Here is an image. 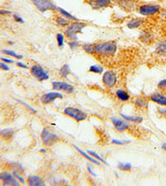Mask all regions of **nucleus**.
<instances>
[{
    "label": "nucleus",
    "mask_w": 166,
    "mask_h": 186,
    "mask_svg": "<svg viewBox=\"0 0 166 186\" xmlns=\"http://www.w3.org/2000/svg\"><path fill=\"white\" fill-rule=\"evenodd\" d=\"M160 6L157 4H144L139 8V12L143 16L154 15L159 11Z\"/></svg>",
    "instance_id": "nucleus-8"
},
{
    "label": "nucleus",
    "mask_w": 166,
    "mask_h": 186,
    "mask_svg": "<svg viewBox=\"0 0 166 186\" xmlns=\"http://www.w3.org/2000/svg\"><path fill=\"white\" fill-rule=\"evenodd\" d=\"M13 18H14V20L18 22H20V23H24V20L19 15H18V14H13Z\"/></svg>",
    "instance_id": "nucleus-39"
},
{
    "label": "nucleus",
    "mask_w": 166,
    "mask_h": 186,
    "mask_svg": "<svg viewBox=\"0 0 166 186\" xmlns=\"http://www.w3.org/2000/svg\"><path fill=\"white\" fill-rule=\"evenodd\" d=\"M82 49L85 52L88 54H94L95 53V46L93 44H86L82 45Z\"/></svg>",
    "instance_id": "nucleus-28"
},
{
    "label": "nucleus",
    "mask_w": 166,
    "mask_h": 186,
    "mask_svg": "<svg viewBox=\"0 0 166 186\" xmlns=\"http://www.w3.org/2000/svg\"><path fill=\"white\" fill-rule=\"evenodd\" d=\"M128 142H130L129 141H119V140H116V139H114L111 141V143L112 144H116V145H125V144H127Z\"/></svg>",
    "instance_id": "nucleus-36"
},
{
    "label": "nucleus",
    "mask_w": 166,
    "mask_h": 186,
    "mask_svg": "<svg viewBox=\"0 0 166 186\" xmlns=\"http://www.w3.org/2000/svg\"><path fill=\"white\" fill-rule=\"evenodd\" d=\"M143 22H144V19H142V18H133L130 22H128L127 27L130 29L138 28L141 26Z\"/></svg>",
    "instance_id": "nucleus-19"
},
{
    "label": "nucleus",
    "mask_w": 166,
    "mask_h": 186,
    "mask_svg": "<svg viewBox=\"0 0 166 186\" xmlns=\"http://www.w3.org/2000/svg\"><path fill=\"white\" fill-rule=\"evenodd\" d=\"M31 74L39 81H44L49 79V75L40 65H33L31 68Z\"/></svg>",
    "instance_id": "nucleus-7"
},
{
    "label": "nucleus",
    "mask_w": 166,
    "mask_h": 186,
    "mask_svg": "<svg viewBox=\"0 0 166 186\" xmlns=\"http://www.w3.org/2000/svg\"><path fill=\"white\" fill-rule=\"evenodd\" d=\"M162 149H164L165 151H166V142L165 143H164L162 145Z\"/></svg>",
    "instance_id": "nucleus-46"
},
{
    "label": "nucleus",
    "mask_w": 166,
    "mask_h": 186,
    "mask_svg": "<svg viewBox=\"0 0 166 186\" xmlns=\"http://www.w3.org/2000/svg\"><path fill=\"white\" fill-rule=\"evenodd\" d=\"M41 138L42 143L44 144L45 146H53L55 143L59 141V137L56 135L55 133L51 132L47 128H43L42 133H41Z\"/></svg>",
    "instance_id": "nucleus-3"
},
{
    "label": "nucleus",
    "mask_w": 166,
    "mask_h": 186,
    "mask_svg": "<svg viewBox=\"0 0 166 186\" xmlns=\"http://www.w3.org/2000/svg\"><path fill=\"white\" fill-rule=\"evenodd\" d=\"M17 65H18V67H21V68H23V69H29V66H28V65H24L23 63H22V62H20V61L17 62Z\"/></svg>",
    "instance_id": "nucleus-41"
},
{
    "label": "nucleus",
    "mask_w": 166,
    "mask_h": 186,
    "mask_svg": "<svg viewBox=\"0 0 166 186\" xmlns=\"http://www.w3.org/2000/svg\"><path fill=\"white\" fill-rule=\"evenodd\" d=\"M117 167L121 170H123V171H130L131 170V164L130 163H125V162H120L118 164Z\"/></svg>",
    "instance_id": "nucleus-29"
},
{
    "label": "nucleus",
    "mask_w": 166,
    "mask_h": 186,
    "mask_svg": "<svg viewBox=\"0 0 166 186\" xmlns=\"http://www.w3.org/2000/svg\"><path fill=\"white\" fill-rule=\"evenodd\" d=\"M2 52L4 53V54L8 55V56L14 57V58H16V59H19V60L23 58V56H22V55H18V54H17L15 51H10V50H3V51H2Z\"/></svg>",
    "instance_id": "nucleus-30"
},
{
    "label": "nucleus",
    "mask_w": 166,
    "mask_h": 186,
    "mask_svg": "<svg viewBox=\"0 0 166 186\" xmlns=\"http://www.w3.org/2000/svg\"><path fill=\"white\" fill-rule=\"evenodd\" d=\"M69 20H67L64 17H57L56 18V22L60 27H68Z\"/></svg>",
    "instance_id": "nucleus-27"
},
{
    "label": "nucleus",
    "mask_w": 166,
    "mask_h": 186,
    "mask_svg": "<svg viewBox=\"0 0 166 186\" xmlns=\"http://www.w3.org/2000/svg\"><path fill=\"white\" fill-rule=\"evenodd\" d=\"M57 45L60 48H62L64 46V35L62 33H57Z\"/></svg>",
    "instance_id": "nucleus-33"
},
{
    "label": "nucleus",
    "mask_w": 166,
    "mask_h": 186,
    "mask_svg": "<svg viewBox=\"0 0 166 186\" xmlns=\"http://www.w3.org/2000/svg\"><path fill=\"white\" fill-rule=\"evenodd\" d=\"M140 40L145 42V43H150L152 40H153V36L150 33L148 32H144L141 33L140 35Z\"/></svg>",
    "instance_id": "nucleus-23"
},
{
    "label": "nucleus",
    "mask_w": 166,
    "mask_h": 186,
    "mask_svg": "<svg viewBox=\"0 0 166 186\" xmlns=\"http://www.w3.org/2000/svg\"><path fill=\"white\" fill-rule=\"evenodd\" d=\"M13 175H14V176H15V178L18 179V180H19L22 184H25V180H24V179H23V176H21L20 174H18L16 171H13Z\"/></svg>",
    "instance_id": "nucleus-37"
},
{
    "label": "nucleus",
    "mask_w": 166,
    "mask_h": 186,
    "mask_svg": "<svg viewBox=\"0 0 166 186\" xmlns=\"http://www.w3.org/2000/svg\"><path fill=\"white\" fill-rule=\"evenodd\" d=\"M0 60H2L4 62H5V63H8V64H12V63H14V61H12V60L7 59V58H1Z\"/></svg>",
    "instance_id": "nucleus-44"
},
{
    "label": "nucleus",
    "mask_w": 166,
    "mask_h": 186,
    "mask_svg": "<svg viewBox=\"0 0 166 186\" xmlns=\"http://www.w3.org/2000/svg\"><path fill=\"white\" fill-rule=\"evenodd\" d=\"M8 44L12 45V44H13V42H12V41H8Z\"/></svg>",
    "instance_id": "nucleus-48"
},
{
    "label": "nucleus",
    "mask_w": 166,
    "mask_h": 186,
    "mask_svg": "<svg viewBox=\"0 0 166 186\" xmlns=\"http://www.w3.org/2000/svg\"><path fill=\"white\" fill-rule=\"evenodd\" d=\"M150 100L161 106H166V96L160 93H154L150 96Z\"/></svg>",
    "instance_id": "nucleus-14"
},
{
    "label": "nucleus",
    "mask_w": 166,
    "mask_h": 186,
    "mask_svg": "<svg viewBox=\"0 0 166 186\" xmlns=\"http://www.w3.org/2000/svg\"><path fill=\"white\" fill-rule=\"evenodd\" d=\"M159 113H161L162 115H166V107L159 108Z\"/></svg>",
    "instance_id": "nucleus-42"
},
{
    "label": "nucleus",
    "mask_w": 166,
    "mask_h": 186,
    "mask_svg": "<svg viewBox=\"0 0 166 186\" xmlns=\"http://www.w3.org/2000/svg\"><path fill=\"white\" fill-rule=\"evenodd\" d=\"M63 98V95L61 93H58L57 91H53V92L44 93L41 97V102L44 104H48L53 103L57 98Z\"/></svg>",
    "instance_id": "nucleus-11"
},
{
    "label": "nucleus",
    "mask_w": 166,
    "mask_h": 186,
    "mask_svg": "<svg viewBox=\"0 0 166 186\" xmlns=\"http://www.w3.org/2000/svg\"><path fill=\"white\" fill-rule=\"evenodd\" d=\"M90 4L93 8H106L111 4V0H94L91 1Z\"/></svg>",
    "instance_id": "nucleus-15"
},
{
    "label": "nucleus",
    "mask_w": 166,
    "mask_h": 186,
    "mask_svg": "<svg viewBox=\"0 0 166 186\" xmlns=\"http://www.w3.org/2000/svg\"><path fill=\"white\" fill-rule=\"evenodd\" d=\"M121 116L124 119H126V121L132 122H135V123H140L143 121V117H134V116H127V115H125V114H122L121 113Z\"/></svg>",
    "instance_id": "nucleus-22"
},
{
    "label": "nucleus",
    "mask_w": 166,
    "mask_h": 186,
    "mask_svg": "<svg viewBox=\"0 0 166 186\" xmlns=\"http://www.w3.org/2000/svg\"><path fill=\"white\" fill-rule=\"evenodd\" d=\"M87 152H88V154H90L91 156H93L94 158H96L97 160H98L99 161H101V163H104V164H107V161H105V160H104L103 158L101 157L99 155H98L97 152H95V151H90V150H88L87 151Z\"/></svg>",
    "instance_id": "nucleus-31"
},
{
    "label": "nucleus",
    "mask_w": 166,
    "mask_h": 186,
    "mask_svg": "<svg viewBox=\"0 0 166 186\" xmlns=\"http://www.w3.org/2000/svg\"><path fill=\"white\" fill-rule=\"evenodd\" d=\"M135 104L137 108H140V109H144L147 106V100L143 98H138L135 100Z\"/></svg>",
    "instance_id": "nucleus-26"
},
{
    "label": "nucleus",
    "mask_w": 166,
    "mask_h": 186,
    "mask_svg": "<svg viewBox=\"0 0 166 186\" xmlns=\"http://www.w3.org/2000/svg\"><path fill=\"white\" fill-rule=\"evenodd\" d=\"M87 170H88V171H89V173H90V174H92V175H95V176L97 175V174H95V173H94L93 171H92V170H91V166H90L89 165L87 166Z\"/></svg>",
    "instance_id": "nucleus-45"
},
{
    "label": "nucleus",
    "mask_w": 166,
    "mask_h": 186,
    "mask_svg": "<svg viewBox=\"0 0 166 186\" xmlns=\"http://www.w3.org/2000/svg\"><path fill=\"white\" fill-rule=\"evenodd\" d=\"M95 46V53L101 56H111L117 51V45L115 41H105L97 43Z\"/></svg>",
    "instance_id": "nucleus-1"
},
{
    "label": "nucleus",
    "mask_w": 166,
    "mask_h": 186,
    "mask_svg": "<svg viewBox=\"0 0 166 186\" xmlns=\"http://www.w3.org/2000/svg\"><path fill=\"white\" fill-rule=\"evenodd\" d=\"M103 67L100 65H91L89 68V71L91 73L94 74H101L103 72Z\"/></svg>",
    "instance_id": "nucleus-25"
},
{
    "label": "nucleus",
    "mask_w": 166,
    "mask_h": 186,
    "mask_svg": "<svg viewBox=\"0 0 166 186\" xmlns=\"http://www.w3.org/2000/svg\"><path fill=\"white\" fill-rule=\"evenodd\" d=\"M28 184L30 186H44V180L38 175H30L28 178Z\"/></svg>",
    "instance_id": "nucleus-13"
},
{
    "label": "nucleus",
    "mask_w": 166,
    "mask_h": 186,
    "mask_svg": "<svg viewBox=\"0 0 166 186\" xmlns=\"http://www.w3.org/2000/svg\"><path fill=\"white\" fill-rule=\"evenodd\" d=\"M68 46H70V48L72 49V50H74V49H76L77 47H78L80 44L78 43V41H70L68 42Z\"/></svg>",
    "instance_id": "nucleus-34"
},
{
    "label": "nucleus",
    "mask_w": 166,
    "mask_h": 186,
    "mask_svg": "<svg viewBox=\"0 0 166 186\" xmlns=\"http://www.w3.org/2000/svg\"><path fill=\"white\" fill-rule=\"evenodd\" d=\"M17 101L18 102H19V103H22V104H23V105L25 106V107H26V108H27V109H28L29 110V111H30V112H32V113H35L37 112L36 110L34 109H33V108H32V107H31V106L29 105V104H28V103H25V102H23V101H21V100H19V99H16Z\"/></svg>",
    "instance_id": "nucleus-35"
},
{
    "label": "nucleus",
    "mask_w": 166,
    "mask_h": 186,
    "mask_svg": "<svg viewBox=\"0 0 166 186\" xmlns=\"http://www.w3.org/2000/svg\"><path fill=\"white\" fill-rule=\"evenodd\" d=\"M70 74H71V69H70L68 64H65V65H62L59 70V75L63 78H67Z\"/></svg>",
    "instance_id": "nucleus-21"
},
{
    "label": "nucleus",
    "mask_w": 166,
    "mask_h": 186,
    "mask_svg": "<svg viewBox=\"0 0 166 186\" xmlns=\"http://www.w3.org/2000/svg\"><path fill=\"white\" fill-rule=\"evenodd\" d=\"M113 1L123 8H126L127 10H130L133 8V0H113Z\"/></svg>",
    "instance_id": "nucleus-18"
},
{
    "label": "nucleus",
    "mask_w": 166,
    "mask_h": 186,
    "mask_svg": "<svg viewBox=\"0 0 166 186\" xmlns=\"http://www.w3.org/2000/svg\"><path fill=\"white\" fill-rule=\"evenodd\" d=\"M53 89L57 91H64L66 93H71L74 91V86L63 81H53Z\"/></svg>",
    "instance_id": "nucleus-10"
},
{
    "label": "nucleus",
    "mask_w": 166,
    "mask_h": 186,
    "mask_svg": "<svg viewBox=\"0 0 166 186\" xmlns=\"http://www.w3.org/2000/svg\"><path fill=\"white\" fill-rule=\"evenodd\" d=\"M64 113L68 117L74 118L77 122L84 121L87 118V114L85 112L81 111V109H78L77 108H73V107L66 108L64 109Z\"/></svg>",
    "instance_id": "nucleus-4"
},
{
    "label": "nucleus",
    "mask_w": 166,
    "mask_h": 186,
    "mask_svg": "<svg viewBox=\"0 0 166 186\" xmlns=\"http://www.w3.org/2000/svg\"><path fill=\"white\" fill-rule=\"evenodd\" d=\"M57 9L59 10V12H61V16H63L64 17H66L67 20H75V21L77 20V18L73 16L72 14H71L70 12H68L67 11H66L65 9H63V8H57Z\"/></svg>",
    "instance_id": "nucleus-24"
},
{
    "label": "nucleus",
    "mask_w": 166,
    "mask_h": 186,
    "mask_svg": "<svg viewBox=\"0 0 166 186\" xmlns=\"http://www.w3.org/2000/svg\"><path fill=\"white\" fill-rule=\"evenodd\" d=\"M87 26L85 22H73L70 23L67 27V29L65 31V35L68 37L70 40L77 41V34L82 33V30Z\"/></svg>",
    "instance_id": "nucleus-2"
},
{
    "label": "nucleus",
    "mask_w": 166,
    "mask_h": 186,
    "mask_svg": "<svg viewBox=\"0 0 166 186\" xmlns=\"http://www.w3.org/2000/svg\"><path fill=\"white\" fill-rule=\"evenodd\" d=\"M72 146H74V147H75V148H76V149L77 150V151H78V152H80V154H81V155H82V156H83L84 157L86 158V159H87L88 161H91V162H92V163H94V164H96V165H97V166H101V164H102V163H101V161H99L98 160H97L96 158H94L93 156H89L88 154L86 153V152H85L84 151H82V150H81V148H79L78 146H75V145H72Z\"/></svg>",
    "instance_id": "nucleus-16"
},
{
    "label": "nucleus",
    "mask_w": 166,
    "mask_h": 186,
    "mask_svg": "<svg viewBox=\"0 0 166 186\" xmlns=\"http://www.w3.org/2000/svg\"><path fill=\"white\" fill-rule=\"evenodd\" d=\"M156 52L159 54H166V42H161L157 46Z\"/></svg>",
    "instance_id": "nucleus-32"
},
{
    "label": "nucleus",
    "mask_w": 166,
    "mask_h": 186,
    "mask_svg": "<svg viewBox=\"0 0 166 186\" xmlns=\"http://www.w3.org/2000/svg\"><path fill=\"white\" fill-rule=\"evenodd\" d=\"M40 12H45L49 10H56L57 7L50 0H31Z\"/></svg>",
    "instance_id": "nucleus-5"
},
{
    "label": "nucleus",
    "mask_w": 166,
    "mask_h": 186,
    "mask_svg": "<svg viewBox=\"0 0 166 186\" xmlns=\"http://www.w3.org/2000/svg\"><path fill=\"white\" fill-rule=\"evenodd\" d=\"M40 151H41V152H43V153H44V152H46V150H45V149H41Z\"/></svg>",
    "instance_id": "nucleus-47"
},
{
    "label": "nucleus",
    "mask_w": 166,
    "mask_h": 186,
    "mask_svg": "<svg viewBox=\"0 0 166 186\" xmlns=\"http://www.w3.org/2000/svg\"><path fill=\"white\" fill-rule=\"evenodd\" d=\"M0 69H4V70H9V67L7 64H5V62H0Z\"/></svg>",
    "instance_id": "nucleus-40"
},
{
    "label": "nucleus",
    "mask_w": 166,
    "mask_h": 186,
    "mask_svg": "<svg viewBox=\"0 0 166 186\" xmlns=\"http://www.w3.org/2000/svg\"><path fill=\"white\" fill-rule=\"evenodd\" d=\"M116 97L121 100V101H123V102H126L128 101V100H130V94L126 92V90H124V89H117L116 90Z\"/></svg>",
    "instance_id": "nucleus-17"
},
{
    "label": "nucleus",
    "mask_w": 166,
    "mask_h": 186,
    "mask_svg": "<svg viewBox=\"0 0 166 186\" xmlns=\"http://www.w3.org/2000/svg\"><path fill=\"white\" fill-rule=\"evenodd\" d=\"M0 179L3 181L4 185H20V183L17 180L15 176L7 171L0 173Z\"/></svg>",
    "instance_id": "nucleus-9"
},
{
    "label": "nucleus",
    "mask_w": 166,
    "mask_h": 186,
    "mask_svg": "<svg viewBox=\"0 0 166 186\" xmlns=\"http://www.w3.org/2000/svg\"><path fill=\"white\" fill-rule=\"evenodd\" d=\"M102 82L107 88H112L116 85L117 82V77L116 73L112 70H107L103 74L102 76Z\"/></svg>",
    "instance_id": "nucleus-6"
},
{
    "label": "nucleus",
    "mask_w": 166,
    "mask_h": 186,
    "mask_svg": "<svg viewBox=\"0 0 166 186\" xmlns=\"http://www.w3.org/2000/svg\"><path fill=\"white\" fill-rule=\"evenodd\" d=\"M110 120L112 122L115 128L117 131H119V132H123V131H126V130L130 128V125L125 121L121 120V119H119L117 117H112L110 118Z\"/></svg>",
    "instance_id": "nucleus-12"
},
{
    "label": "nucleus",
    "mask_w": 166,
    "mask_h": 186,
    "mask_svg": "<svg viewBox=\"0 0 166 186\" xmlns=\"http://www.w3.org/2000/svg\"><path fill=\"white\" fill-rule=\"evenodd\" d=\"M0 135L6 140L11 139L14 135V131L12 128H5L0 131Z\"/></svg>",
    "instance_id": "nucleus-20"
},
{
    "label": "nucleus",
    "mask_w": 166,
    "mask_h": 186,
    "mask_svg": "<svg viewBox=\"0 0 166 186\" xmlns=\"http://www.w3.org/2000/svg\"><path fill=\"white\" fill-rule=\"evenodd\" d=\"M158 87L159 88V89H166V79L162 80H160L159 82Z\"/></svg>",
    "instance_id": "nucleus-38"
},
{
    "label": "nucleus",
    "mask_w": 166,
    "mask_h": 186,
    "mask_svg": "<svg viewBox=\"0 0 166 186\" xmlns=\"http://www.w3.org/2000/svg\"><path fill=\"white\" fill-rule=\"evenodd\" d=\"M12 12L11 11H8V10H0V15H9L11 14Z\"/></svg>",
    "instance_id": "nucleus-43"
}]
</instances>
